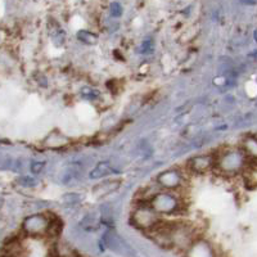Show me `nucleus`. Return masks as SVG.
I'll use <instances>...</instances> for the list:
<instances>
[{"instance_id": "nucleus-18", "label": "nucleus", "mask_w": 257, "mask_h": 257, "mask_svg": "<svg viewBox=\"0 0 257 257\" xmlns=\"http://www.w3.org/2000/svg\"><path fill=\"white\" fill-rule=\"evenodd\" d=\"M79 199L80 197L79 194H76V193H70V194H66V196L63 197V201L67 202V203H76Z\"/></svg>"}, {"instance_id": "nucleus-7", "label": "nucleus", "mask_w": 257, "mask_h": 257, "mask_svg": "<svg viewBox=\"0 0 257 257\" xmlns=\"http://www.w3.org/2000/svg\"><path fill=\"white\" fill-rule=\"evenodd\" d=\"M120 185V180H107L102 184L96 185L95 188L93 189V194H95L98 198L103 196H107L109 193H112L113 190H116Z\"/></svg>"}, {"instance_id": "nucleus-13", "label": "nucleus", "mask_w": 257, "mask_h": 257, "mask_svg": "<svg viewBox=\"0 0 257 257\" xmlns=\"http://www.w3.org/2000/svg\"><path fill=\"white\" fill-rule=\"evenodd\" d=\"M81 96L85 100H94L99 96V91L91 88H84L81 90Z\"/></svg>"}, {"instance_id": "nucleus-15", "label": "nucleus", "mask_w": 257, "mask_h": 257, "mask_svg": "<svg viewBox=\"0 0 257 257\" xmlns=\"http://www.w3.org/2000/svg\"><path fill=\"white\" fill-rule=\"evenodd\" d=\"M21 183V184L24 185V187H35L36 184H38V180H36L35 178H32V176H22V178L18 180Z\"/></svg>"}, {"instance_id": "nucleus-2", "label": "nucleus", "mask_w": 257, "mask_h": 257, "mask_svg": "<svg viewBox=\"0 0 257 257\" xmlns=\"http://www.w3.org/2000/svg\"><path fill=\"white\" fill-rule=\"evenodd\" d=\"M178 199L170 193H158L153 196L151 207L157 213H171L178 208Z\"/></svg>"}, {"instance_id": "nucleus-10", "label": "nucleus", "mask_w": 257, "mask_h": 257, "mask_svg": "<svg viewBox=\"0 0 257 257\" xmlns=\"http://www.w3.org/2000/svg\"><path fill=\"white\" fill-rule=\"evenodd\" d=\"M77 39H79L81 43H85V44H88V45H93L98 41L96 35H94L93 32L86 31V30H81V31L77 34Z\"/></svg>"}, {"instance_id": "nucleus-1", "label": "nucleus", "mask_w": 257, "mask_h": 257, "mask_svg": "<svg viewBox=\"0 0 257 257\" xmlns=\"http://www.w3.org/2000/svg\"><path fill=\"white\" fill-rule=\"evenodd\" d=\"M133 221L139 229L151 230L160 221V219L152 207H138L133 213Z\"/></svg>"}, {"instance_id": "nucleus-5", "label": "nucleus", "mask_w": 257, "mask_h": 257, "mask_svg": "<svg viewBox=\"0 0 257 257\" xmlns=\"http://www.w3.org/2000/svg\"><path fill=\"white\" fill-rule=\"evenodd\" d=\"M157 183L166 189H174V188H178L180 185L181 174L178 170H167V171H164L158 175Z\"/></svg>"}, {"instance_id": "nucleus-11", "label": "nucleus", "mask_w": 257, "mask_h": 257, "mask_svg": "<svg viewBox=\"0 0 257 257\" xmlns=\"http://www.w3.org/2000/svg\"><path fill=\"white\" fill-rule=\"evenodd\" d=\"M68 139H66L64 137L58 134H50L48 137V139L45 141V143L48 144V147H61L63 146L64 143H67Z\"/></svg>"}, {"instance_id": "nucleus-14", "label": "nucleus", "mask_w": 257, "mask_h": 257, "mask_svg": "<svg viewBox=\"0 0 257 257\" xmlns=\"http://www.w3.org/2000/svg\"><path fill=\"white\" fill-rule=\"evenodd\" d=\"M82 226H84L85 230H96V229L99 228V224L93 219V217H86V219L82 221Z\"/></svg>"}, {"instance_id": "nucleus-4", "label": "nucleus", "mask_w": 257, "mask_h": 257, "mask_svg": "<svg viewBox=\"0 0 257 257\" xmlns=\"http://www.w3.org/2000/svg\"><path fill=\"white\" fill-rule=\"evenodd\" d=\"M48 225H49V220L44 215L35 213L24 220L22 228L29 235H40L48 230Z\"/></svg>"}, {"instance_id": "nucleus-8", "label": "nucleus", "mask_w": 257, "mask_h": 257, "mask_svg": "<svg viewBox=\"0 0 257 257\" xmlns=\"http://www.w3.org/2000/svg\"><path fill=\"white\" fill-rule=\"evenodd\" d=\"M112 173H114L113 167L108 164V162H99L94 167V170L90 173L91 179H99L104 178V176L111 175Z\"/></svg>"}, {"instance_id": "nucleus-9", "label": "nucleus", "mask_w": 257, "mask_h": 257, "mask_svg": "<svg viewBox=\"0 0 257 257\" xmlns=\"http://www.w3.org/2000/svg\"><path fill=\"white\" fill-rule=\"evenodd\" d=\"M103 240H104L105 245L111 249H120L123 245L122 239H121L113 230H108L104 234L103 237Z\"/></svg>"}, {"instance_id": "nucleus-6", "label": "nucleus", "mask_w": 257, "mask_h": 257, "mask_svg": "<svg viewBox=\"0 0 257 257\" xmlns=\"http://www.w3.org/2000/svg\"><path fill=\"white\" fill-rule=\"evenodd\" d=\"M212 162H213L212 156L202 155V156H196V157L190 158L189 162H188V166H189V169L192 170L193 173L203 174L211 169Z\"/></svg>"}, {"instance_id": "nucleus-12", "label": "nucleus", "mask_w": 257, "mask_h": 257, "mask_svg": "<svg viewBox=\"0 0 257 257\" xmlns=\"http://www.w3.org/2000/svg\"><path fill=\"white\" fill-rule=\"evenodd\" d=\"M257 174H256V166H248V170L245 173V181H247V185L251 188L256 187L257 183Z\"/></svg>"}, {"instance_id": "nucleus-16", "label": "nucleus", "mask_w": 257, "mask_h": 257, "mask_svg": "<svg viewBox=\"0 0 257 257\" xmlns=\"http://www.w3.org/2000/svg\"><path fill=\"white\" fill-rule=\"evenodd\" d=\"M109 12L112 17H120L122 15V7L120 3H112L109 7Z\"/></svg>"}, {"instance_id": "nucleus-17", "label": "nucleus", "mask_w": 257, "mask_h": 257, "mask_svg": "<svg viewBox=\"0 0 257 257\" xmlns=\"http://www.w3.org/2000/svg\"><path fill=\"white\" fill-rule=\"evenodd\" d=\"M153 50V43L152 40H144L143 44H142L141 47V52L143 53V54H149V53H152Z\"/></svg>"}, {"instance_id": "nucleus-19", "label": "nucleus", "mask_w": 257, "mask_h": 257, "mask_svg": "<svg viewBox=\"0 0 257 257\" xmlns=\"http://www.w3.org/2000/svg\"><path fill=\"white\" fill-rule=\"evenodd\" d=\"M45 164L44 162H32L31 164V171L34 174H40L44 169Z\"/></svg>"}, {"instance_id": "nucleus-3", "label": "nucleus", "mask_w": 257, "mask_h": 257, "mask_svg": "<svg viewBox=\"0 0 257 257\" xmlns=\"http://www.w3.org/2000/svg\"><path fill=\"white\" fill-rule=\"evenodd\" d=\"M245 164V156H243L239 151H229L221 156L219 160L220 169L226 171V173H234L242 169Z\"/></svg>"}]
</instances>
